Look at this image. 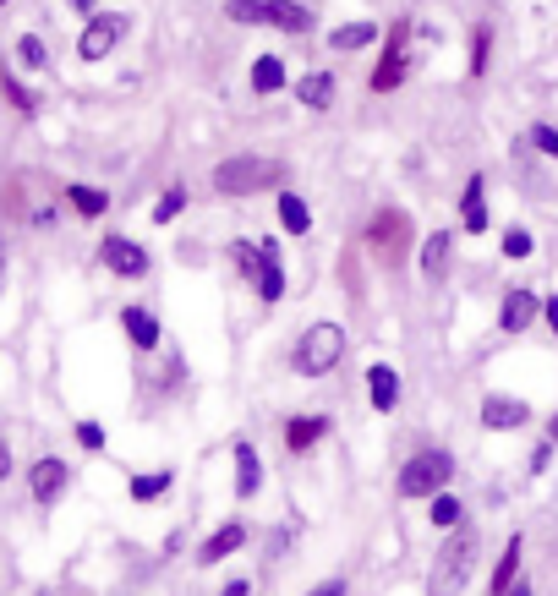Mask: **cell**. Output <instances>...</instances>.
<instances>
[{
    "instance_id": "f35d334b",
    "label": "cell",
    "mask_w": 558,
    "mask_h": 596,
    "mask_svg": "<svg viewBox=\"0 0 558 596\" xmlns=\"http://www.w3.org/2000/svg\"><path fill=\"white\" fill-rule=\"evenodd\" d=\"M269 558H274V564H279V558H285L290 553V542H296V525H269Z\"/></svg>"
},
{
    "instance_id": "60d3db41",
    "label": "cell",
    "mask_w": 558,
    "mask_h": 596,
    "mask_svg": "<svg viewBox=\"0 0 558 596\" xmlns=\"http://www.w3.org/2000/svg\"><path fill=\"white\" fill-rule=\"evenodd\" d=\"M214 596H252V575H230Z\"/></svg>"
},
{
    "instance_id": "9a60e30c",
    "label": "cell",
    "mask_w": 558,
    "mask_h": 596,
    "mask_svg": "<svg viewBox=\"0 0 558 596\" xmlns=\"http://www.w3.org/2000/svg\"><path fill=\"white\" fill-rule=\"evenodd\" d=\"M482 432H520V427H531V400H520V394H504V389H493V394H482Z\"/></svg>"
},
{
    "instance_id": "ba28073f",
    "label": "cell",
    "mask_w": 558,
    "mask_h": 596,
    "mask_svg": "<svg viewBox=\"0 0 558 596\" xmlns=\"http://www.w3.org/2000/svg\"><path fill=\"white\" fill-rule=\"evenodd\" d=\"M99 268L115 279H148L154 274V252L143 241L121 236V230H110V236H99Z\"/></svg>"
},
{
    "instance_id": "7dc6e473",
    "label": "cell",
    "mask_w": 558,
    "mask_h": 596,
    "mask_svg": "<svg viewBox=\"0 0 558 596\" xmlns=\"http://www.w3.org/2000/svg\"><path fill=\"white\" fill-rule=\"evenodd\" d=\"M548 443H558V411L548 416Z\"/></svg>"
},
{
    "instance_id": "9c48e42d",
    "label": "cell",
    "mask_w": 558,
    "mask_h": 596,
    "mask_svg": "<svg viewBox=\"0 0 558 596\" xmlns=\"http://www.w3.org/2000/svg\"><path fill=\"white\" fill-rule=\"evenodd\" d=\"M66 493H72V465H66L61 454H39V460L28 465V498H33V509L50 514Z\"/></svg>"
},
{
    "instance_id": "c3c4849f",
    "label": "cell",
    "mask_w": 558,
    "mask_h": 596,
    "mask_svg": "<svg viewBox=\"0 0 558 596\" xmlns=\"http://www.w3.org/2000/svg\"><path fill=\"white\" fill-rule=\"evenodd\" d=\"M0 290H6V241H0Z\"/></svg>"
},
{
    "instance_id": "d4e9b609",
    "label": "cell",
    "mask_w": 558,
    "mask_h": 596,
    "mask_svg": "<svg viewBox=\"0 0 558 596\" xmlns=\"http://www.w3.org/2000/svg\"><path fill=\"white\" fill-rule=\"evenodd\" d=\"M247 88H252V99H274V93H285L290 88L285 61H279V55H258L252 72H247Z\"/></svg>"
},
{
    "instance_id": "4316f807",
    "label": "cell",
    "mask_w": 558,
    "mask_h": 596,
    "mask_svg": "<svg viewBox=\"0 0 558 596\" xmlns=\"http://www.w3.org/2000/svg\"><path fill=\"white\" fill-rule=\"evenodd\" d=\"M61 197H66V208H72L77 219H104V214H110V203H115L104 186H88V181H72Z\"/></svg>"
},
{
    "instance_id": "52a82bcc",
    "label": "cell",
    "mask_w": 558,
    "mask_h": 596,
    "mask_svg": "<svg viewBox=\"0 0 558 596\" xmlns=\"http://www.w3.org/2000/svg\"><path fill=\"white\" fill-rule=\"evenodd\" d=\"M126 33H132L126 11H93V17H83V33H77V61H88V66L110 61Z\"/></svg>"
},
{
    "instance_id": "8d00e7d4",
    "label": "cell",
    "mask_w": 558,
    "mask_h": 596,
    "mask_svg": "<svg viewBox=\"0 0 558 596\" xmlns=\"http://www.w3.org/2000/svg\"><path fill=\"white\" fill-rule=\"evenodd\" d=\"M526 143H531V154H542V159H553V165H558V126L553 121H531Z\"/></svg>"
},
{
    "instance_id": "2e32d148",
    "label": "cell",
    "mask_w": 558,
    "mask_h": 596,
    "mask_svg": "<svg viewBox=\"0 0 558 596\" xmlns=\"http://www.w3.org/2000/svg\"><path fill=\"white\" fill-rule=\"evenodd\" d=\"M290 88H296V104L312 115H329L334 104H340V72H334V66H312V72H301Z\"/></svg>"
},
{
    "instance_id": "603a6c76",
    "label": "cell",
    "mask_w": 558,
    "mask_h": 596,
    "mask_svg": "<svg viewBox=\"0 0 558 596\" xmlns=\"http://www.w3.org/2000/svg\"><path fill=\"white\" fill-rule=\"evenodd\" d=\"M383 39V22H367V17H356V22H340V28H329V50L334 55H356V50H372V44Z\"/></svg>"
},
{
    "instance_id": "8992f818",
    "label": "cell",
    "mask_w": 558,
    "mask_h": 596,
    "mask_svg": "<svg viewBox=\"0 0 558 596\" xmlns=\"http://www.w3.org/2000/svg\"><path fill=\"white\" fill-rule=\"evenodd\" d=\"M422 66V55L411 50V17H394L389 28H383V55L378 66L367 72V93H394L405 88V77Z\"/></svg>"
},
{
    "instance_id": "b9f144b4",
    "label": "cell",
    "mask_w": 558,
    "mask_h": 596,
    "mask_svg": "<svg viewBox=\"0 0 558 596\" xmlns=\"http://www.w3.org/2000/svg\"><path fill=\"white\" fill-rule=\"evenodd\" d=\"M542 323H548V334L558 340V296H542Z\"/></svg>"
},
{
    "instance_id": "74e56055",
    "label": "cell",
    "mask_w": 558,
    "mask_h": 596,
    "mask_svg": "<svg viewBox=\"0 0 558 596\" xmlns=\"http://www.w3.org/2000/svg\"><path fill=\"white\" fill-rule=\"evenodd\" d=\"M553 454H558V443H548V438H542V443H537V449H531V460H526V471H531V476H548V465H553Z\"/></svg>"
},
{
    "instance_id": "f546056e",
    "label": "cell",
    "mask_w": 558,
    "mask_h": 596,
    "mask_svg": "<svg viewBox=\"0 0 558 596\" xmlns=\"http://www.w3.org/2000/svg\"><path fill=\"white\" fill-rule=\"evenodd\" d=\"M465 520V504H460V493H433L427 498V525H433V531H455V525Z\"/></svg>"
},
{
    "instance_id": "7bdbcfd3",
    "label": "cell",
    "mask_w": 558,
    "mask_h": 596,
    "mask_svg": "<svg viewBox=\"0 0 558 596\" xmlns=\"http://www.w3.org/2000/svg\"><path fill=\"white\" fill-rule=\"evenodd\" d=\"M11 471H17V454H11V443L0 438V482H11Z\"/></svg>"
},
{
    "instance_id": "8fae6325",
    "label": "cell",
    "mask_w": 558,
    "mask_h": 596,
    "mask_svg": "<svg viewBox=\"0 0 558 596\" xmlns=\"http://www.w3.org/2000/svg\"><path fill=\"white\" fill-rule=\"evenodd\" d=\"M241 547H252V525L236 514V520L214 525V531H208L203 542L192 547V564H197V569H214V564H225V558H236Z\"/></svg>"
},
{
    "instance_id": "484cf974",
    "label": "cell",
    "mask_w": 558,
    "mask_h": 596,
    "mask_svg": "<svg viewBox=\"0 0 558 596\" xmlns=\"http://www.w3.org/2000/svg\"><path fill=\"white\" fill-rule=\"evenodd\" d=\"M263 263H258V279H252V296L263 301V307H279L285 301V290H290V279H285V257H269V252H258Z\"/></svg>"
},
{
    "instance_id": "277c9868",
    "label": "cell",
    "mask_w": 558,
    "mask_h": 596,
    "mask_svg": "<svg viewBox=\"0 0 558 596\" xmlns=\"http://www.w3.org/2000/svg\"><path fill=\"white\" fill-rule=\"evenodd\" d=\"M345 350H351L345 323L318 318V323H307V329H301L296 350H290V372H296V378H307V383H318V378H329V372L345 361Z\"/></svg>"
},
{
    "instance_id": "d590c367",
    "label": "cell",
    "mask_w": 558,
    "mask_h": 596,
    "mask_svg": "<svg viewBox=\"0 0 558 596\" xmlns=\"http://www.w3.org/2000/svg\"><path fill=\"white\" fill-rule=\"evenodd\" d=\"M72 438L83 454H104L110 449V432H104V422H93V416H83V422H72Z\"/></svg>"
},
{
    "instance_id": "836d02e7",
    "label": "cell",
    "mask_w": 558,
    "mask_h": 596,
    "mask_svg": "<svg viewBox=\"0 0 558 596\" xmlns=\"http://www.w3.org/2000/svg\"><path fill=\"white\" fill-rule=\"evenodd\" d=\"M17 66L22 72H44V66H50V44H44L39 33H22L17 39Z\"/></svg>"
},
{
    "instance_id": "5bb4252c",
    "label": "cell",
    "mask_w": 558,
    "mask_h": 596,
    "mask_svg": "<svg viewBox=\"0 0 558 596\" xmlns=\"http://www.w3.org/2000/svg\"><path fill=\"white\" fill-rule=\"evenodd\" d=\"M121 334H126V345H132L137 356H154V350L165 345V318H159L154 307H143V301H126L121 307Z\"/></svg>"
},
{
    "instance_id": "7402d4cb",
    "label": "cell",
    "mask_w": 558,
    "mask_h": 596,
    "mask_svg": "<svg viewBox=\"0 0 558 596\" xmlns=\"http://www.w3.org/2000/svg\"><path fill=\"white\" fill-rule=\"evenodd\" d=\"M520 564H526V536H509V542H504V553H498V564H493V575H487V596H509V586H515V580L520 575H526V569H520Z\"/></svg>"
},
{
    "instance_id": "5b68a950",
    "label": "cell",
    "mask_w": 558,
    "mask_h": 596,
    "mask_svg": "<svg viewBox=\"0 0 558 596\" xmlns=\"http://www.w3.org/2000/svg\"><path fill=\"white\" fill-rule=\"evenodd\" d=\"M460 460L455 449H444V443H427V449H416L411 460L400 465V476H394V493L405 498V504H427L433 493H444L449 482H455Z\"/></svg>"
},
{
    "instance_id": "ac0fdd59",
    "label": "cell",
    "mask_w": 558,
    "mask_h": 596,
    "mask_svg": "<svg viewBox=\"0 0 558 596\" xmlns=\"http://www.w3.org/2000/svg\"><path fill=\"white\" fill-rule=\"evenodd\" d=\"M405 400V383H400V367H389V361H372L367 367V405L378 416H394Z\"/></svg>"
},
{
    "instance_id": "1f68e13d",
    "label": "cell",
    "mask_w": 558,
    "mask_h": 596,
    "mask_svg": "<svg viewBox=\"0 0 558 596\" xmlns=\"http://www.w3.org/2000/svg\"><path fill=\"white\" fill-rule=\"evenodd\" d=\"M225 17L236 28H269V0H225Z\"/></svg>"
},
{
    "instance_id": "f1b7e54d",
    "label": "cell",
    "mask_w": 558,
    "mask_h": 596,
    "mask_svg": "<svg viewBox=\"0 0 558 596\" xmlns=\"http://www.w3.org/2000/svg\"><path fill=\"white\" fill-rule=\"evenodd\" d=\"M493 72V22H471V83H482V77Z\"/></svg>"
},
{
    "instance_id": "4dcf8cb0",
    "label": "cell",
    "mask_w": 558,
    "mask_h": 596,
    "mask_svg": "<svg viewBox=\"0 0 558 596\" xmlns=\"http://www.w3.org/2000/svg\"><path fill=\"white\" fill-rule=\"evenodd\" d=\"M186 203H192V192L176 181V186H165V192H159V203L148 208V219H154V225H176V219L186 214Z\"/></svg>"
},
{
    "instance_id": "44dd1931",
    "label": "cell",
    "mask_w": 558,
    "mask_h": 596,
    "mask_svg": "<svg viewBox=\"0 0 558 596\" xmlns=\"http://www.w3.org/2000/svg\"><path fill=\"white\" fill-rule=\"evenodd\" d=\"M274 214H279V230H285V236H312V203L307 197L296 192V186H279L274 192Z\"/></svg>"
},
{
    "instance_id": "e575fe53",
    "label": "cell",
    "mask_w": 558,
    "mask_h": 596,
    "mask_svg": "<svg viewBox=\"0 0 558 596\" xmlns=\"http://www.w3.org/2000/svg\"><path fill=\"white\" fill-rule=\"evenodd\" d=\"M0 93H6V99H11V110H17V115H28V121H33V115H39V99H33V93L17 83V72H11V66H6V72H0Z\"/></svg>"
},
{
    "instance_id": "ee69618b",
    "label": "cell",
    "mask_w": 558,
    "mask_h": 596,
    "mask_svg": "<svg viewBox=\"0 0 558 596\" xmlns=\"http://www.w3.org/2000/svg\"><path fill=\"white\" fill-rule=\"evenodd\" d=\"M181 547H186V531H170V536H165V547H159V553H165V558H176Z\"/></svg>"
},
{
    "instance_id": "f6af8a7d",
    "label": "cell",
    "mask_w": 558,
    "mask_h": 596,
    "mask_svg": "<svg viewBox=\"0 0 558 596\" xmlns=\"http://www.w3.org/2000/svg\"><path fill=\"white\" fill-rule=\"evenodd\" d=\"M509 596H537V586H531V580H526V575H520V580H515V586H509Z\"/></svg>"
},
{
    "instance_id": "681fc988",
    "label": "cell",
    "mask_w": 558,
    "mask_h": 596,
    "mask_svg": "<svg viewBox=\"0 0 558 596\" xmlns=\"http://www.w3.org/2000/svg\"><path fill=\"white\" fill-rule=\"evenodd\" d=\"M0 6H6V0H0Z\"/></svg>"
},
{
    "instance_id": "6da1fadb",
    "label": "cell",
    "mask_w": 558,
    "mask_h": 596,
    "mask_svg": "<svg viewBox=\"0 0 558 596\" xmlns=\"http://www.w3.org/2000/svg\"><path fill=\"white\" fill-rule=\"evenodd\" d=\"M279 186H290V165L274 154H225L208 170V192L225 203H247V197L279 192Z\"/></svg>"
},
{
    "instance_id": "30bf717a",
    "label": "cell",
    "mask_w": 558,
    "mask_h": 596,
    "mask_svg": "<svg viewBox=\"0 0 558 596\" xmlns=\"http://www.w3.org/2000/svg\"><path fill=\"white\" fill-rule=\"evenodd\" d=\"M537 323H542V296L531 285H509L504 296H498V334L520 340V334H531Z\"/></svg>"
},
{
    "instance_id": "3957f363",
    "label": "cell",
    "mask_w": 558,
    "mask_h": 596,
    "mask_svg": "<svg viewBox=\"0 0 558 596\" xmlns=\"http://www.w3.org/2000/svg\"><path fill=\"white\" fill-rule=\"evenodd\" d=\"M362 241H367V257L383 268V274H400V268H405V257H411V247H416L422 236H416L411 214H405L400 203H383V208H372V219H367Z\"/></svg>"
},
{
    "instance_id": "7c38bea8",
    "label": "cell",
    "mask_w": 558,
    "mask_h": 596,
    "mask_svg": "<svg viewBox=\"0 0 558 596\" xmlns=\"http://www.w3.org/2000/svg\"><path fill=\"white\" fill-rule=\"evenodd\" d=\"M230 493L241 504H252L263 493V454L252 438H230Z\"/></svg>"
},
{
    "instance_id": "83f0119b",
    "label": "cell",
    "mask_w": 558,
    "mask_h": 596,
    "mask_svg": "<svg viewBox=\"0 0 558 596\" xmlns=\"http://www.w3.org/2000/svg\"><path fill=\"white\" fill-rule=\"evenodd\" d=\"M225 257H230V268H236V279L241 285H252L258 279V236H236V241H225Z\"/></svg>"
},
{
    "instance_id": "e0dca14e",
    "label": "cell",
    "mask_w": 558,
    "mask_h": 596,
    "mask_svg": "<svg viewBox=\"0 0 558 596\" xmlns=\"http://www.w3.org/2000/svg\"><path fill=\"white\" fill-rule=\"evenodd\" d=\"M416 268H422L427 285H444L455 274V230H427L416 241Z\"/></svg>"
},
{
    "instance_id": "bcb514c9",
    "label": "cell",
    "mask_w": 558,
    "mask_h": 596,
    "mask_svg": "<svg viewBox=\"0 0 558 596\" xmlns=\"http://www.w3.org/2000/svg\"><path fill=\"white\" fill-rule=\"evenodd\" d=\"M66 6H72V11H83V17H93V11H99V0H66Z\"/></svg>"
},
{
    "instance_id": "d6a6232c",
    "label": "cell",
    "mask_w": 558,
    "mask_h": 596,
    "mask_svg": "<svg viewBox=\"0 0 558 596\" xmlns=\"http://www.w3.org/2000/svg\"><path fill=\"white\" fill-rule=\"evenodd\" d=\"M498 252H504L509 263H526V257L537 252V236H531L526 225H504V236H498Z\"/></svg>"
},
{
    "instance_id": "4fadbf2b",
    "label": "cell",
    "mask_w": 558,
    "mask_h": 596,
    "mask_svg": "<svg viewBox=\"0 0 558 596\" xmlns=\"http://www.w3.org/2000/svg\"><path fill=\"white\" fill-rule=\"evenodd\" d=\"M329 432H334V416L301 411V416H285V427H279V443H285L290 460H301V454H312L318 443H329Z\"/></svg>"
},
{
    "instance_id": "ffe728a7",
    "label": "cell",
    "mask_w": 558,
    "mask_h": 596,
    "mask_svg": "<svg viewBox=\"0 0 558 596\" xmlns=\"http://www.w3.org/2000/svg\"><path fill=\"white\" fill-rule=\"evenodd\" d=\"M170 487H176V471H170V465H159V471H132V476H126V498H132L137 509L165 504Z\"/></svg>"
},
{
    "instance_id": "ab89813d",
    "label": "cell",
    "mask_w": 558,
    "mask_h": 596,
    "mask_svg": "<svg viewBox=\"0 0 558 596\" xmlns=\"http://www.w3.org/2000/svg\"><path fill=\"white\" fill-rule=\"evenodd\" d=\"M301 596H351V580H345V575H329V580H318V586L301 591Z\"/></svg>"
},
{
    "instance_id": "d6986e66",
    "label": "cell",
    "mask_w": 558,
    "mask_h": 596,
    "mask_svg": "<svg viewBox=\"0 0 558 596\" xmlns=\"http://www.w3.org/2000/svg\"><path fill=\"white\" fill-rule=\"evenodd\" d=\"M460 230L465 236H487L493 230V214H487V175L471 170V181L460 186Z\"/></svg>"
},
{
    "instance_id": "cb8c5ba5",
    "label": "cell",
    "mask_w": 558,
    "mask_h": 596,
    "mask_svg": "<svg viewBox=\"0 0 558 596\" xmlns=\"http://www.w3.org/2000/svg\"><path fill=\"white\" fill-rule=\"evenodd\" d=\"M269 28L290 33V39H307V33H318V11L301 6V0H269Z\"/></svg>"
},
{
    "instance_id": "7a4b0ae2",
    "label": "cell",
    "mask_w": 558,
    "mask_h": 596,
    "mask_svg": "<svg viewBox=\"0 0 558 596\" xmlns=\"http://www.w3.org/2000/svg\"><path fill=\"white\" fill-rule=\"evenodd\" d=\"M476 558H482V531L471 520H460L438 542L433 564H427V580H422V596H460L476 575Z\"/></svg>"
}]
</instances>
